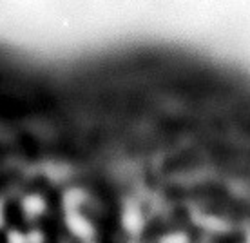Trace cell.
Masks as SVG:
<instances>
[{
	"mask_svg": "<svg viewBox=\"0 0 250 243\" xmlns=\"http://www.w3.org/2000/svg\"><path fill=\"white\" fill-rule=\"evenodd\" d=\"M65 225L69 232L82 242H91L94 236V225L89 221L80 211H67L65 212Z\"/></svg>",
	"mask_w": 250,
	"mask_h": 243,
	"instance_id": "obj_1",
	"label": "cell"
},
{
	"mask_svg": "<svg viewBox=\"0 0 250 243\" xmlns=\"http://www.w3.org/2000/svg\"><path fill=\"white\" fill-rule=\"evenodd\" d=\"M122 225L124 229L129 234H140L144 231L145 218L142 209L134 203V201H129L127 205L124 207V214H122Z\"/></svg>",
	"mask_w": 250,
	"mask_h": 243,
	"instance_id": "obj_2",
	"label": "cell"
},
{
	"mask_svg": "<svg viewBox=\"0 0 250 243\" xmlns=\"http://www.w3.org/2000/svg\"><path fill=\"white\" fill-rule=\"evenodd\" d=\"M22 212L27 220H37L40 218L45 211H47V201H45L40 194H27L22 198Z\"/></svg>",
	"mask_w": 250,
	"mask_h": 243,
	"instance_id": "obj_3",
	"label": "cell"
},
{
	"mask_svg": "<svg viewBox=\"0 0 250 243\" xmlns=\"http://www.w3.org/2000/svg\"><path fill=\"white\" fill-rule=\"evenodd\" d=\"M85 201V193L82 191V189H67L62 196V203H63V209L65 212L67 211H78L80 205Z\"/></svg>",
	"mask_w": 250,
	"mask_h": 243,
	"instance_id": "obj_4",
	"label": "cell"
},
{
	"mask_svg": "<svg viewBox=\"0 0 250 243\" xmlns=\"http://www.w3.org/2000/svg\"><path fill=\"white\" fill-rule=\"evenodd\" d=\"M160 243H188V238L183 232H169L160 238Z\"/></svg>",
	"mask_w": 250,
	"mask_h": 243,
	"instance_id": "obj_5",
	"label": "cell"
},
{
	"mask_svg": "<svg viewBox=\"0 0 250 243\" xmlns=\"http://www.w3.org/2000/svg\"><path fill=\"white\" fill-rule=\"evenodd\" d=\"M6 243H27V236L19 229H11L6 234Z\"/></svg>",
	"mask_w": 250,
	"mask_h": 243,
	"instance_id": "obj_6",
	"label": "cell"
},
{
	"mask_svg": "<svg viewBox=\"0 0 250 243\" xmlns=\"http://www.w3.org/2000/svg\"><path fill=\"white\" fill-rule=\"evenodd\" d=\"M25 236H27V243H45L44 232L40 229H31Z\"/></svg>",
	"mask_w": 250,
	"mask_h": 243,
	"instance_id": "obj_7",
	"label": "cell"
},
{
	"mask_svg": "<svg viewBox=\"0 0 250 243\" xmlns=\"http://www.w3.org/2000/svg\"><path fill=\"white\" fill-rule=\"evenodd\" d=\"M0 227H4V203L0 201Z\"/></svg>",
	"mask_w": 250,
	"mask_h": 243,
	"instance_id": "obj_8",
	"label": "cell"
},
{
	"mask_svg": "<svg viewBox=\"0 0 250 243\" xmlns=\"http://www.w3.org/2000/svg\"><path fill=\"white\" fill-rule=\"evenodd\" d=\"M245 242H247V243H250V231L247 232V240H245Z\"/></svg>",
	"mask_w": 250,
	"mask_h": 243,
	"instance_id": "obj_9",
	"label": "cell"
},
{
	"mask_svg": "<svg viewBox=\"0 0 250 243\" xmlns=\"http://www.w3.org/2000/svg\"><path fill=\"white\" fill-rule=\"evenodd\" d=\"M89 243H91V242H89Z\"/></svg>",
	"mask_w": 250,
	"mask_h": 243,
	"instance_id": "obj_10",
	"label": "cell"
}]
</instances>
